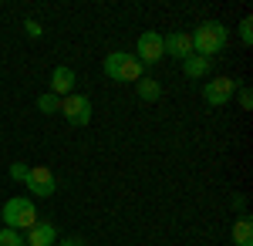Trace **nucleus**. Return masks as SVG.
I'll return each mask as SVG.
<instances>
[{"instance_id":"nucleus-1","label":"nucleus","mask_w":253,"mask_h":246,"mask_svg":"<svg viewBox=\"0 0 253 246\" xmlns=\"http://www.w3.org/2000/svg\"><path fill=\"white\" fill-rule=\"evenodd\" d=\"M189 38H193V54L213 57V54H219V51L230 44V27L219 24V20H206V24L196 27Z\"/></svg>"},{"instance_id":"nucleus-2","label":"nucleus","mask_w":253,"mask_h":246,"mask_svg":"<svg viewBox=\"0 0 253 246\" xmlns=\"http://www.w3.org/2000/svg\"><path fill=\"white\" fill-rule=\"evenodd\" d=\"M0 219H3V226L7 229H31L38 223V206H34V199L31 196H14V199H7L3 209H0Z\"/></svg>"},{"instance_id":"nucleus-3","label":"nucleus","mask_w":253,"mask_h":246,"mask_svg":"<svg viewBox=\"0 0 253 246\" xmlns=\"http://www.w3.org/2000/svg\"><path fill=\"white\" fill-rule=\"evenodd\" d=\"M101 68H105V75L112 78V81H122V84H125V81L135 84L138 78H145V68H142L135 61V54H128V51H112V54L105 57Z\"/></svg>"},{"instance_id":"nucleus-4","label":"nucleus","mask_w":253,"mask_h":246,"mask_svg":"<svg viewBox=\"0 0 253 246\" xmlns=\"http://www.w3.org/2000/svg\"><path fill=\"white\" fill-rule=\"evenodd\" d=\"M236 84L233 78H223V75H216L206 81V88H203V98H206V105H213V108H219V105H230L236 95Z\"/></svg>"},{"instance_id":"nucleus-5","label":"nucleus","mask_w":253,"mask_h":246,"mask_svg":"<svg viewBox=\"0 0 253 246\" xmlns=\"http://www.w3.org/2000/svg\"><path fill=\"white\" fill-rule=\"evenodd\" d=\"M162 57H166V51H162V34L145 31V34L135 41V61L142 64V68H149V64H156V61H162Z\"/></svg>"},{"instance_id":"nucleus-6","label":"nucleus","mask_w":253,"mask_h":246,"mask_svg":"<svg viewBox=\"0 0 253 246\" xmlns=\"http://www.w3.org/2000/svg\"><path fill=\"white\" fill-rule=\"evenodd\" d=\"M61 115L71 122V125H88L91 122V98L88 95H68L61 98Z\"/></svg>"},{"instance_id":"nucleus-7","label":"nucleus","mask_w":253,"mask_h":246,"mask_svg":"<svg viewBox=\"0 0 253 246\" xmlns=\"http://www.w3.org/2000/svg\"><path fill=\"white\" fill-rule=\"evenodd\" d=\"M24 186L31 189V196H38V199H47V196H54V189H58V179H54V172H51V169L38 165V169L27 172Z\"/></svg>"},{"instance_id":"nucleus-8","label":"nucleus","mask_w":253,"mask_h":246,"mask_svg":"<svg viewBox=\"0 0 253 246\" xmlns=\"http://www.w3.org/2000/svg\"><path fill=\"white\" fill-rule=\"evenodd\" d=\"M24 243L27 246H54L58 243V226L54 223H34V226L27 229V236H24Z\"/></svg>"},{"instance_id":"nucleus-9","label":"nucleus","mask_w":253,"mask_h":246,"mask_svg":"<svg viewBox=\"0 0 253 246\" xmlns=\"http://www.w3.org/2000/svg\"><path fill=\"white\" fill-rule=\"evenodd\" d=\"M75 71L68 68V64H58L54 71H51V91L58 98H68V95H75Z\"/></svg>"},{"instance_id":"nucleus-10","label":"nucleus","mask_w":253,"mask_h":246,"mask_svg":"<svg viewBox=\"0 0 253 246\" xmlns=\"http://www.w3.org/2000/svg\"><path fill=\"white\" fill-rule=\"evenodd\" d=\"M162 51L179 57V61H186V57L193 54V38L182 34V31H175V34H169V38H162Z\"/></svg>"},{"instance_id":"nucleus-11","label":"nucleus","mask_w":253,"mask_h":246,"mask_svg":"<svg viewBox=\"0 0 253 246\" xmlns=\"http://www.w3.org/2000/svg\"><path fill=\"white\" fill-rule=\"evenodd\" d=\"M230 240H233V246H253V219L247 212L233 223V236Z\"/></svg>"},{"instance_id":"nucleus-12","label":"nucleus","mask_w":253,"mask_h":246,"mask_svg":"<svg viewBox=\"0 0 253 246\" xmlns=\"http://www.w3.org/2000/svg\"><path fill=\"white\" fill-rule=\"evenodd\" d=\"M182 71H186V78H203L206 71H213V57L189 54L186 61H182Z\"/></svg>"},{"instance_id":"nucleus-13","label":"nucleus","mask_w":253,"mask_h":246,"mask_svg":"<svg viewBox=\"0 0 253 246\" xmlns=\"http://www.w3.org/2000/svg\"><path fill=\"white\" fill-rule=\"evenodd\" d=\"M135 88H138V98L142 101H159V95H162V84H159L156 78H138Z\"/></svg>"},{"instance_id":"nucleus-14","label":"nucleus","mask_w":253,"mask_h":246,"mask_svg":"<svg viewBox=\"0 0 253 246\" xmlns=\"http://www.w3.org/2000/svg\"><path fill=\"white\" fill-rule=\"evenodd\" d=\"M38 112L41 115H58L61 112V98L54 95V91H44V95L38 98Z\"/></svg>"},{"instance_id":"nucleus-15","label":"nucleus","mask_w":253,"mask_h":246,"mask_svg":"<svg viewBox=\"0 0 253 246\" xmlns=\"http://www.w3.org/2000/svg\"><path fill=\"white\" fill-rule=\"evenodd\" d=\"M0 246H27L24 243V233H17V229H0Z\"/></svg>"},{"instance_id":"nucleus-16","label":"nucleus","mask_w":253,"mask_h":246,"mask_svg":"<svg viewBox=\"0 0 253 246\" xmlns=\"http://www.w3.org/2000/svg\"><path fill=\"white\" fill-rule=\"evenodd\" d=\"M240 44L243 47H253V17L240 20Z\"/></svg>"},{"instance_id":"nucleus-17","label":"nucleus","mask_w":253,"mask_h":246,"mask_svg":"<svg viewBox=\"0 0 253 246\" xmlns=\"http://www.w3.org/2000/svg\"><path fill=\"white\" fill-rule=\"evenodd\" d=\"M236 101H240V108H247V112L253 108V91H250V84H240V88H236Z\"/></svg>"},{"instance_id":"nucleus-18","label":"nucleus","mask_w":253,"mask_h":246,"mask_svg":"<svg viewBox=\"0 0 253 246\" xmlns=\"http://www.w3.org/2000/svg\"><path fill=\"white\" fill-rule=\"evenodd\" d=\"M27 172H31V165L14 162V165H10V179H14V182H24V179H27Z\"/></svg>"},{"instance_id":"nucleus-19","label":"nucleus","mask_w":253,"mask_h":246,"mask_svg":"<svg viewBox=\"0 0 253 246\" xmlns=\"http://www.w3.org/2000/svg\"><path fill=\"white\" fill-rule=\"evenodd\" d=\"M24 34H27V38H41L44 31H41V24H38V20H31V17H27V20H24Z\"/></svg>"},{"instance_id":"nucleus-20","label":"nucleus","mask_w":253,"mask_h":246,"mask_svg":"<svg viewBox=\"0 0 253 246\" xmlns=\"http://www.w3.org/2000/svg\"><path fill=\"white\" fill-rule=\"evenodd\" d=\"M58 246H84V243H81V240H61Z\"/></svg>"}]
</instances>
